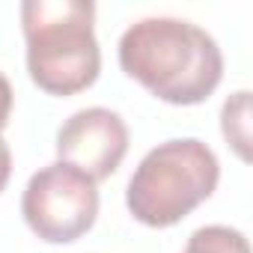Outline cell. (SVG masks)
<instances>
[{
	"instance_id": "1",
	"label": "cell",
	"mask_w": 253,
	"mask_h": 253,
	"mask_svg": "<svg viewBox=\"0 0 253 253\" xmlns=\"http://www.w3.org/2000/svg\"><path fill=\"white\" fill-rule=\"evenodd\" d=\"M122 72L167 104H200L223 78L217 42L182 18H143L119 39Z\"/></svg>"
},
{
	"instance_id": "2",
	"label": "cell",
	"mask_w": 253,
	"mask_h": 253,
	"mask_svg": "<svg viewBox=\"0 0 253 253\" xmlns=\"http://www.w3.org/2000/svg\"><path fill=\"white\" fill-rule=\"evenodd\" d=\"M95 6L89 0H24L21 27L27 72L51 95H75L95 84L101 51L95 39Z\"/></svg>"
},
{
	"instance_id": "3",
	"label": "cell",
	"mask_w": 253,
	"mask_h": 253,
	"mask_svg": "<svg viewBox=\"0 0 253 253\" xmlns=\"http://www.w3.org/2000/svg\"><path fill=\"white\" fill-rule=\"evenodd\" d=\"M220 164L203 140H167L137 164L125 203L134 220L146 226H173L214 194Z\"/></svg>"
},
{
	"instance_id": "4",
	"label": "cell",
	"mask_w": 253,
	"mask_h": 253,
	"mask_svg": "<svg viewBox=\"0 0 253 253\" xmlns=\"http://www.w3.org/2000/svg\"><path fill=\"white\" fill-rule=\"evenodd\" d=\"M21 214L27 226L48 244H69L86 235L98 217L95 182L72 164L54 161L30 176Z\"/></svg>"
},
{
	"instance_id": "5",
	"label": "cell",
	"mask_w": 253,
	"mask_h": 253,
	"mask_svg": "<svg viewBox=\"0 0 253 253\" xmlns=\"http://www.w3.org/2000/svg\"><path fill=\"white\" fill-rule=\"evenodd\" d=\"M128 152V125L107 107H86L72 113L57 131V155L63 164L101 182L116 173Z\"/></svg>"
},
{
	"instance_id": "6",
	"label": "cell",
	"mask_w": 253,
	"mask_h": 253,
	"mask_svg": "<svg viewBox=\"0 0 253 253\" xmlns=\"http://www.w3.org/2000/svg\"><path fill=\"white\" fill-rule=\"evenodd\" d=\"M220 125H223V137L232 143V149L247 161L250 158V92L241 89L235 92L226 104H223V113H220Z\"/></svg>"
},
{
	"instance_id": "7",
	"label": "cell",
	"mask_w": 253,
	"mask_h": 253,
	"mask_svg": "<svg viewBox=\"0 0 253 253\" xmlns=\"http://www.w3.org/2000/svg\"><path fill=\"white\" fill-rule=\"evenodd\" d=\"M185 253H250L247 238L229 226H200L191 238Z\"/></svg>"
},
{
	"instance_id": "8",
	"label": "cell",
	"mask_w": 253,
	"mask_h": 253,
	"mask_svg": "<svg viewBox=\"0 0 253 253\" xmlns=\"http://www.w3.org/2000/svg\"><path fill=\"white\" fill-rule=\"evenodd\" d=\"M9 113H12V86H9V81L3 75H0V131L6 128Z\"/></svg>"
},
{
	"instance_id": "9",
	"label": "cell",
	"mask_w": 253,
	"mask_h": 253,
	"mask_svg": "<svg viewBox=\"0 0 253 253\" xmlns=\"http://www.w3.org/2000/svg\"><path fill=\"white\" fill-rule=\"evenodd\" d=\"M9 173H12V152H9L6 140L0 137V191L6 188V182H9Z\"/></svg>"
}]
</instances>
